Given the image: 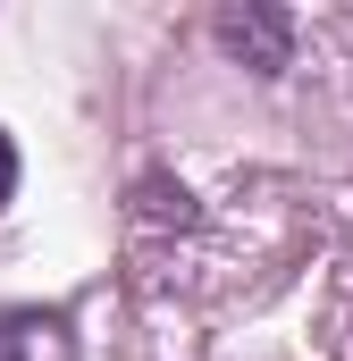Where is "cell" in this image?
Segmentation results:
<instances>
[{"label":"cell","mask_w":353,"mask_h":361,"mask_svg":"<svg viewBox=\"0 0 353 361\" xmlns=\"http://www.w3.org/2000/svg\"><path fill=\"white\" fill-rule=\"evenodd\" d=\"M219 42H227L244 68L277 76L286 51H294V17H277V8H227V17H219Z\"/></svg>","instance_id":"cell-1"},{"label":"cell","mask_w":353,"mask_h":361,"mask_svg":"<svg viewBox=\"0 0 353 361\" xmlns=\"http://www.w3.org/2000/svg\"><path fill=\"white\" fill-rule=\"evenodd\" d=\"M8 193H17V143L0 135V202H8Z\"/></svg>","instance_id":"cell-2"}]
</instances>
